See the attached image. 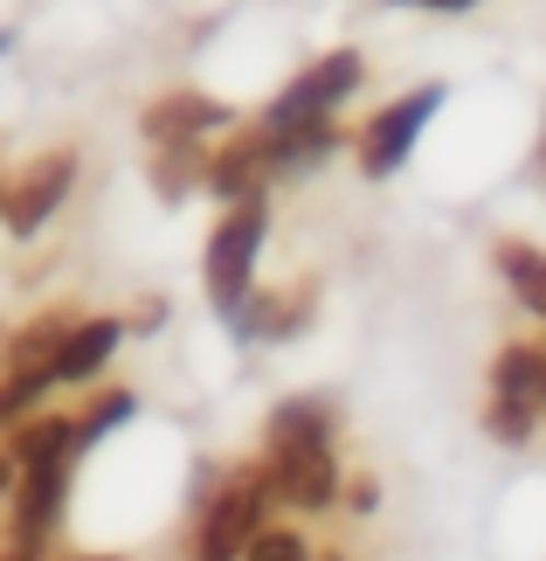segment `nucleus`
<instances>
[{
	"instance_id": "obj_9",
	"label": "nucleus",
	"mask_w": 546,
	"mask_h": 561,
	"mask_svg": "<svg viewBox=\"0 0 546 561\" xmlns=\"http://www.w3.org/2000/svg\"><path fill=\"white\" fill-rule=\"evenodd\" d=\"M277 167V153H270V139H243L235 146V153H222L214 160V194H222V202H249L256 187H264V174Z\"/></svg>"
},
{
	"instance_id": "obj_1",
	"label": "nucleus",
	"mask_w": 546,
	"mask_h": 561,
	"mask_svg": "<svg viewBox=\"0 0 546 561\" xmlns=\"http://www.w3.org/2000/svg\"><path fill=\"white\" fill-rule=\"evenodd\" d=\"M256 250H264V202H235L229 222L214 229L208 243V298L214 312H243L249 306V271H256Z\"/></svg>"
},
{
	"instance_id": "obj_5",
	"label": "nucleus",
	"mask_w": 546,
	"mask_h": 561,
	"mask_svg": "<svg viewBox=\"0 0 546 561\" xmlns=\"http://www.w3.org/2000/svg\"><path fill=\"white\" fill-rule=\"evenodd\" d=\"M270 485L291 506H325V500H333V450H325V437H312V444H277L270 450Z\"/></svg>"
},
{
	"instance_id": "obj_15",
	"label": "nucleus",
	"mask_w": 546,
	"mask_h": 561,
	"mask_svg": "<svg viewBox=\"0 0 546 561\" xmlns=\"http://www.w3.org/2000/svg\"><path fill=\"white\" fill-rule=\"evenodd\" d=\"M491 437L526 444V437H533V402H526V396H498V409H491Z\"/></svg>"
},
{
	"instance_id": "obj_16",
	"label": "nucleus",
	"mask_w": 546,
	"mask_h": 561,
	"mask_svg": "<svg viewBox=\"0 0 546 561\" xmlns=\"http://www.w3.org/2000/svg\"><path fill=\"white\" fill-rule=\"evenodd\" d=\"M132 396H125V388H118V396H97V409H91V423H77V437L83 444H91V437H104V430H118V423H132Z\"/></svg>"
},
{
	"instance_id": "obj_10",
	"label": "nucleus",
	"mask_w": 546,
	"mask_h": 561,
	"mask_svg": "<svg viewBox=\"0 0 546 561\" xmlns=\"http://www.w3.org/2000/svg\"><path fill=\"white\" fill-rule=\"evenodd\" d=\"M498 396H526V402H546V354L539 347H506L498 354Z\"/></svg>"
},
{
	"instance_id": "obj_14",
	"label": "nucleus",
	"mask_w": 546,
	"mask_h": 561,
	"mask_svg": "<svg viewBox=\"0 0 546 561\" xmlns=\"http://www.w3.org/2000/svg\"><path fill=\"white\" fill-rule=\"evenodd\" d=\"M325 437V409L318 402H283L270 416V444H312Z\"/></svg>"
},
{
	"instance_id": "obj_12",
	"label": "nucleus",
	"mask_w": 546,
	"mask_h": 561,
	"mask_svg": "<svg viewBox=\"0 0 546 561\" xmlns=\"http://www.w3.org/2000/svg\"><path fill=\"white\" fill-rule=\"evenodd\" d=\"M70 444H77V423H62V416H49V423L21 430L14 458H21V471H35V465H62V458H70Z\"/></svg>"
},
{
	"instance_id": "obj_19",
	"label": "nucleus",
	"mask_w": 546,
	"mask_h": 561,
	"mask_svg": "<svg viewBox=\"0 0 546 561\" xmlns=\"http://www.w3.org/2000/svg\"><path fill=\"white\" fill-rule=\"evenodd\" d=\"M429 8H471V0H429Z\"/></svg>"
},
{
	"instance_id": "obj_17",
	"label": "nucleus",
	"mask_w": 546,
	"mask_h": 561,
	"mask_svg": "<svg viewBox=\"0 0 546 561\" xmlns=\"http://www.w3.org/2000/svg\"><path fill=\"white\" fill-rule=\"evenodd\" d=\"M243 561H304V541L298 534H256Z\"/></svg>"
},
{
	"instance_id": "obj_8",
	"label": "nucleus",
	"mask_w": 546,
	"mask_h": 561,
	"mask_svg": "<svg viewBox=\"0 0 546 561\" xmlns=\"http://www.w3.org/2000/svg\"><path fill=\"white\" fill-rule=\"evenodd\" d=\"M118 340H125L118 319H83V327H70V340H62V368H56V381H83V375H97L104 360L118 354Z\"/></svg>"
},
{
	"instance_id": "obj_3",
	"label": "nucleus",
	"mask_w": 546,
	"mask_h": 561,
	"mask_svg": "<svg viewBox=\"0 0 546 561\" xmlns=\"http://www.w3.org/2000/svg\"><path fill=\"white\" fill-rule=\"evenodd\" d=\"M360 91V56L353 49H339V56H325V62H312L291 91H283L277 104H270V125H298V118H325L339 98H353Z\"/></svg>"
},
{
	"instance_id": "obj_2",
	"label": "nucleus",
	"mask_w": 546,
	"mask_h": 561,
	"mask_svg": "<svg viewBox=\"0 0 546 561\" xmlns=\"http://www.w3.org/2000/svg\"><path fill=\"white\" fill-rule=\"evenodd\" d=\"M435 104H443V91L429 83V91H408L402 104H387V112H381L374 125H367V139H360V167H367V174H374V181H387V174H395V167L415 153L422 125L435 118Z\"/></svg>"
},
{
	"instance_id": "obj_11",
	"label": "nucleus",
	"mask_w": 546,
	"mask_h": 561,
	"mask_svg": "<svg viewBox=\"0 0 546 561\" xmlns=\"http://www.w3.org/2000/svg\"><path fill=\"white\" fill-rule=\"evenodd\" d=\"M201 125H229V112L208 104V98H173V104L152 112V133H160V139H194Z\"/></svg>"
},
{
	"instance_id": "obj_13",
	"label": "nucleus",
	"mask_w": 546,
	"mask_h": 561,
	"mask_svg": "<svg viewBox=\"0 0 546 561\" xmlns=\"http://www.w3.org/2000/svg\"><path fill=\"white\" fill-rule=\"evenodd\" d=\"M498 264H506L512 291H519V298H526V306L546 319V256H539V250H526V243H512V250H498Z\"/></svg>"
},
{
	"instance_id": "obj_18",
	"label": "nucleus",
	"mask_w": 546,
	"mask_h": 561,
	"mask_svg": "<svg viewBox=\"0 0 546 561\" xmlns=\"http://www.w3.org/2000/svg\"><path fill=\"white\" fill-rule=\"evenodd\" d=\"M14 479H21V458H0V500L14 492Z\"/></svg>"
},
{
	"instance_id": "obj_4",
	"label": "nucleus",
	"mask_w": 546,
	"mask_h": 561,
	"mask_svg": "<svg viewBox=\"0 0 546 561\" xmlns=\"http://www.w3.org/2000/svg\"><path fill=\"white\" fill-rule=\"evenodd\" d=\"M264 534V492L256 485H229L201 520V561H243L249 541Z\"/></svg>"
},
{
	"instance_id": "obj_7",
	"label": "nucleus",
	"mask_w": 546,
	"mask_h": 561,
	"mask_svg": "<svg viewBox=\"0 0 546 561\" xmlns=\"http://www.w3.org/2000/svg\"><path fill=\"white\" fill-rule=\"evenodd\" d=\"M62 485H70V458H62V465H35V471H21V541H42V534L56 527Z\"/></svg>"
},
{
	"instance_id": "obj_6",
	"label": "nucleus",
	"mask_w": 546,
	"mask_h": 561,
	"mask_svg": "<svg viewBox=\"0 0 546 561\" xmlns=\"http://www.w3.org/2000/svg\"><path fill=\"white\" fill-rule=\"evenodd\" d=\"M70 194V153L62 160H42L28 181H21V194H14V208H8V222H14V236H35L42 222H49V208Z\"/></svg>"
}]
</instances>
